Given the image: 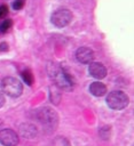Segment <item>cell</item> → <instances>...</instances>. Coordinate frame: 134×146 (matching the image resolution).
<instances>
[{
  "instance_id": "cell-9",
  "label": "cell",
  "mask_w": 134,
  "mask_h": 146,
  "mask_svg": "<svg viewBox=\"0 0 134 146\" xmlns=\"http://www.w3.org/2000/svg\"><path fill=\"white\" fill-rule=\"evenodd\" d=\"M19 133L24 137V138H27V139H33L38 131H37V128L36 125L31 124V123H23L21 124L19 127Z\"/></svg>"
},
{
  "instance_id": "cell-8",
  "label": "cell",
  "mask_w": 134,
  "mask_h": 146,
  "mask_svg": "<svg viewBox=\"0 0 134 146\" xmlns=\"http://www.w3.org/2000/svg\"><path fill=\"white\" fill-rule=\"evenodd\" d=\"M88 72H89V74L93 78L98 79V80L105 78V75H107V68H105V66L103 64H101V63H97V62L90 63V65L88 67Z\"/></svg>"
},
{
  "instance_id": "cell-17",
  "label": "cell",
  "mask_w": 134,
  "mask_h": 146,
  "mask_svg": "<svg viewBox=\"0 0 134 146\" xmlns=\"http://www.w3.org/2000/svg\"><path fill=\"white\" fill-rule=\"evenodd\" d=\"M0 50H2V51L8 50V44H7V43H5V42H2V43L0 44Z\"/></svg>"
},
{
  "instance_id": "cell-7",
  "label": "cell",
  "mask_w": 134,
  "mask_h": 146,
  "mask_svg": "<svg viewBox=\"0 0 134 146\" xmlns=\"http://www.w3.org/2000/svg\"><path fill=\"white\" fill-rule=\"evenodd\" d=\"M76 58L81 64H89L94 58V52L87 47H80L76 51Z\"/></svg>"
},
{
  "instance_id": "cell-13",
  "label": "cell",
  "mask_w": 134,
  "mask_h": 146,
  "mask_svg": "<svg viewBox=\"0 0 134 146\" xmlns=\"http://www.w3.org/2000/svg\"><path fill=\"white\" fill-rule=\"evenodd\" d=\"M100 136L104 140L109 139L110 138V127H103L102 129H100Z\"/></svg>"
},
{
  "instance_id": "cell-15",
  "label": "cell",
  "mask_w": 134,
  "mask_h": 146,
  "mask_svg": "<svg viewBox=\"0 0 134 146\" xmlns=\"http://www.w3.org/2000/svg\"><path fill=\"white\" fill-rule=\"evenodd\" d=\"M23 6H24V1H23V0H16V1L13 3V8H14L15 10H19V9H22Z\"/></svg>"
},
{
  "instance_id": "cell-10",
  "label": "cell",
  "mask_w": 134,
  "mask_h": 146,
  "mask_svg": "<svg viewBox=\"0 0 134 146\" xmlns=\"http://www.w3.org/2000/svg\"><path fill=\"white\" fill-rule=\"evenodd\" d=\"M89 91L92 95L96 96V97H101V96H104L105 92H107V87L104 83L100 82V81H95V82H92L90 86H89Z\"/></svg>"
},
{
  "instance_id": "cell-16",
  "label": "cell",
  "mask_w": 134,
  "mask_h": 146,
  "mask_svg": "<svg viewBox=\"0 0 134 146\" xmlns=\"http://www.w3.org/2000/svg\"><path fill=\"white\" fill-rule=\"evenodd\" d=\"M7 14H8V7L5 6V5H2V6L0 7V19L3 18Z\"/></svg>"
},
{
  "instance_id": "cell-3",
  "label": "cell",
  "mask_w": 134,
  "mask_h": 146,
  "mask_svg": "<svg viewBox=\"0 0 134 146\" xmlns=\"http://www.w3.org/2000/svg\"><path fill=\"white\" fill-rule=\"evenodd\" d=\"M1 88L6 95H8L9 97H13V98L21 96V94L23 91V86H22L21 81L13 76H6L1 81Z\"/></svg>"
},
{
  "instance_id": "cell-5",
  "label": "cell",
  "mask_w": 134,
  "mask_h": 146,
  "mask_svg": "<svg viewBox=\"0 0 134 146\" xmlns=\"http://www.w3.org/2000/svg\"><path fill=\"white\" fill-rule=\"evenodd\" d=\"M72 21V13L69 9H58L52 15V23L57 27H64Z\"/></svg>"
},
{
  "instance_id": "cell-4",
  "label": "cell",
  "mask_w": 134,
  "mask_h": 146,
  "mask_svg": "<svg viewBox=\"0 0 134 146\" xmlns=\"http://www.w3.org/2000/svg\"><path fill=\"white\" fill-rule=\"evenodd\" d=\"M128 96L120 90L111 91L107 96V104L112 110H123L128 105Z\"/></svg>"
},
{
  "instance_id": "cell-6",
  "label": "cell",
  "mask_w": 134,
  "mask_h": 146,
  "mask_svg": "<svg viewBox=\"0 0 134 146\" xmlns=\"http://www.w3.org/2000/svg\"><path fill=\"white\" fill-rule=\"evenodd\" d=\"M0 143L5 146H16L18 144V136L11 129L0 130Z\"/></svg>"
},
{
  "instance_id": "cell-11",
  "label": "cell",
  "mask_w": 134,
  "mask_h": 146,
  "mask_svg": "<svg viewBox=\"0 0 134 146\" xmlns=\"http://www.w3.org/2000/svg\"><path fill=\"white\" fill-rule=\"evenodd\" d=\"M22 78H23L24 82H25L27 86H31V84L33 83V74L31 73L30 70H25V71H23V73H22Z\"/></svg>"
},
{
  "instance_id": "cell-2",
  "label": "cell",
  "mask_w": 134,
  "mask_h": 146,
  "mask_svg": "<svg viewBox=\"0 0 134 146\" xmlns=\"http://www.w3.org/2000/svg\"><path fill=\"white\" fill-rule=\"evenodd\" d=\"M38 121L42 125L44 130L48 133L53 132L58 124V116L55 111H53L50 107H42L37 113Z\"/></svg>"
},
{
  "instance_id": "cell-12",
  "label": "cell",
  "mask_w": 134,
  "mask_h": 146,
  "mask_svg": "<svg viewBox=\"0 0 134 146\" xmlns=\"http://www.w3.org/2000/svg\"><path fill=\"white\" fill-rule=\"evenodd\" d=\"M54 146H70V143L64 137H57L54 140Z\"/></svg>"
},
{
  "instance_id": "cell-18",
  "label": "cell",
  "mask_w": 134,
  "mask_h": 146,
  "mask_svg": "<svg viewBox=\"0 0 134 146\" xmlns=\"http://www.w3.org/2000/svg\"><path fill=\"white\" fill-rule=\"evenodd\" d=\"M3 104H5V96H3V94L0 91V107H2Z\"/></svg>"
},
{
  "instance_id": "cell-1",
  "label": "cell",
  "mask_w": 134,
  "mask_h": 146,
  "mask_svg": "<svg viewBox=\"0 0 134 146\" xmlns=\"http://www.w3.org/2000/svg\"><path fill=\"white\" fill-rule=\"evenodd\" d=\"M47 72L49 78L55 82V86L62 89H66L70 90L73 86V82L71 80V78L69 76V74L58 65L49 63L47 65Z\"/></svg>"
},
{
  "instance_id": "cell-14",
  "label": "cell",
  "mask_w": 134,
  "mask_h": 146,
  "mask_svg": "<svg viewBox=\"0 0 134 146\" xmlns=\"http://www.w3.org/2000/svg\"><path fill=\"white\" fill-rule=\"evenodd\" d=\"M11 19H6L1 25H0V31L2 32V33H6L10 27H11Z\"/></svg>"
}]
</instances>
